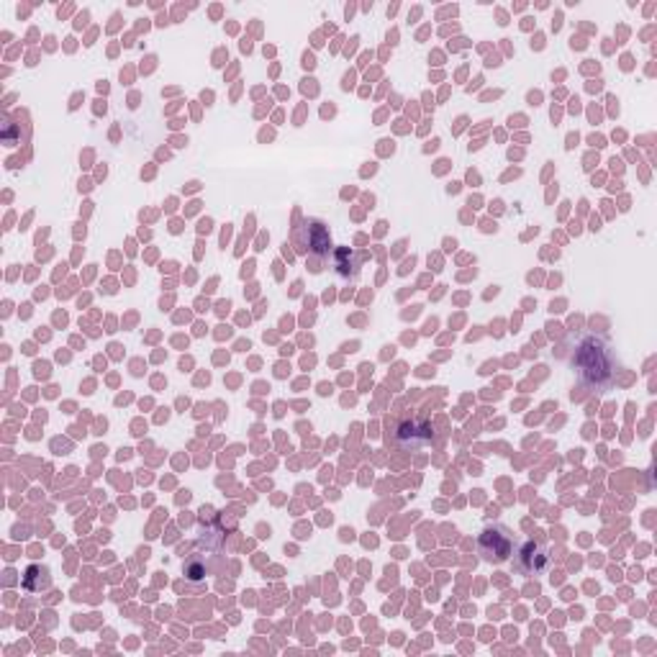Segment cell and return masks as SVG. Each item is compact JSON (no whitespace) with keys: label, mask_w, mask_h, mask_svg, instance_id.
<instances>
[{"label":"cell","mask_w":657,"mask_h":657,"mask_svg":"<svg viewBox=\"0 0 657 657\" xmlns=\"http://www.w3.org/2000/svg\"><path fill=\"white\" fill-rule=\"evenodd\" d=\"M514 568L521 573V575H542L545 570L550 568V550L542 545V542H537V539H529V542H524L521 545V550L516 555L514 560Z\"/></svg>","instance_id":"4"},{"label":"cell","mask_w":657,"mask_h":657,"mask_svg":"<svg viewBox=\"0 0 657 657\" xmlns=\"http://www.w3.org/2000/svg\"><path fill=\"white\" fill-rule=\"evenodd\" d=\"M434 439V431L427 419H404L398 429H395V444L404 452H413L422 449Z\"/></svg>","instance_id":"3"},{"label":"cell","mask_w":657,"mask_h":657,"mask_svg":"<svg viewBox=\"0 0 657 657\" xmlns=\"http://www.w3.org/2000/svg\"><path fill=\"white\" fill-rule=\"evenodd\" d=\"M298 244L303 252H308L311 257H329L332 254V236L321 221H306L298 229Z\"/></svg>","instance_id":"5"},{"label":"cell","mask_w":657,"mask_h":657,"mask_svg":"<svg viewBox=\"0 0 657 657\" xmlns=\"http://www.w3.org/2000/svg\"><path fill=\"white\" fill-rule=\"evenodd\" d=\"M573 368L578 370L581 383L588 386L590 391H604L614 383V375H617V357L611 352V344L604 337H596L590 334L586 337L573 352Z\"/></svg>","instance_id":"1"},{"label":"cell","mask_w":657,"mask_h":657,"mask_svg":"<svg viewBox=\"0 0 657 657\" xmlns=\"http://www.w3.org/2000/svg\"><path fill=\"white\" fill-rule=\"evenodd\" d=\"M334 257H337L334 265H337L339 275L350 278V275H357V272H360V260H357L350 249H334Z\"/></svg>","instance_id":"6"},{"label":"cell","mask_w":657,"mask_h":657,"mask_svg":"<svg viewBox=\"0 0 657 657\" xmlns=\"http://www.w3.org/2000/svg\"><path fill=\"white\" fill-rule=\"evenodd\" d=\"M478 552L485 563H506L514 555V534H511V529L501 527V524L488 527L485 532L480 534Z\"/></svg>","instance_id":"2"}]
</instances>
